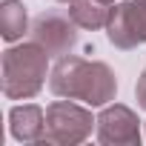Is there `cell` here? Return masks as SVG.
Returning <instances> with one entry per match:
<instances>
[{
    "instance_id": "cell-11",
    "label": "cell",
    "mask_w": 146,
    "mask_h": 146,
    "mask_svg": "<svg viewBox=\"0 0 146 146\" xmlns=\"http://www.w3.org/2000/svg\"><path fill=\"white\" fill-rule=\"evenodd\" d=\"M135 98H137V106L146 109V69L140 72V78H137V86H135Z\"/></svg>"
},
{
    "instance_id": "cell-1",
    "label": "cell",
    "mask_w": 146,
    "mask_h": 146,
    "mask_svg": "<svg viewBox=\"0 0 146 146\" xmlns=\"http://www.w3.org/2000/svg\"><path fill=\"white\" fill-rule=\"evenodd\" d=\"M49 89L54 98L83 100L86 106H106L117 95V78L103 60L63 54L49 72Z\"/></svg>"
},
{
    "instance_id": "cell-7",
    "label": "cell",
    "mask_w": 146,
    "mask_h": 146,
    "mask_svg": "<svg viewBox=\"0 0 146 146\" xmlns=\"http://www.w3.org/2000/svg\"><path fill=\"white\" fill-rule=\"evenodd\" d=\"M106 37H109V43L115 49H123V52L140 46V37H137V29H135V20H132V9H129V0L112 6L109 23H106Z\"/></svg>"
},
{
    "instance_id": "cell-12",
    "label": "cell",
    "mask_w": 146,
    "mask_h": 146,
    "mask_svg": "<svg viewBox=\"0 0 146 146\" xmlns=\"http://www.w3.org/2000/svg\"><path fill=\"white\" fill-rule=\"evenodd\" d=\"M57 3H75V0H57Z\"/></svg>"
},
{
    "instance_id": "cell-4",
    "label": "cell",
    "mask_w": 146,
    "mask_h": 146,
    "mask_svg": "<svg viewBox=\"0 0 146 146\" xmlns=\"http://www.w3.org/2000/svg\"><path fill=\"white\" fill-rule=\"evenodd\" d=\"M78 23L72 20V15L63 12H40L32 20V40L40 43L49 57H63L72 54V49L78 46Z\"/></svg>"
},
{
    "instance_id": "cell-13",
    "label": "cell",
    "mask_w": 146,
    "mask_h": 146,
    "mask_svg": "<svg viewBox=\"0 0 146 146\" xmlns=\"http://www.w3.org/2000/svg\"><path fill=\"white\" fill-rule=\"evenodd\" d=\"M106 3H115V0H106Z\"/></svg>"
},
{
    "instance_id": "cell-9",
    "label": "cell",
    "mask_w": 146,
    "mask_h": 146,
    "mask_svg": "<svg viewBox=\"0 0 146 146\" xmlns=\"http://www.w3.org/2000/svg\"><path fill=\"white\" fill-rule=\"evenodd\" d=\"M29 29V12L20 0H3L0 3V35L6 43H17Z\"/></svg>"
},
{
    "instance_id": "cell-6",
    "label": "cell",
    "mask_w": 146,
    "mask_h": 146,
    "mask_svg": "<svg viewBox=\"0 0 146 146\" xmlns=\"http://www.w3.org/2000/svg\"><path fill=\"white\" fill-rule=\"evenodd\" d=\"M9 132L20 143H35L43 140L46 132V112L35 103H20L9 112Z\"/></svg>"
},
{
    "instance_id": "cell-3",
    "label": "cell",
    "mask_w": 146,
    "mask_h": 146,
    "mask_svg": "<svg viewBox=\"0 0 146 146\" xmlns=\"http://www.w3.org/2000/svg\"><path fill=\"white\" fill-rule=\"evenodd\" d=\"M95 126H98V117H92V112L86 106L69 100V98H60L46 109L43 140L57 143V146H75V143H83Z\"/></svg>"
},
{
    "instance_id": "cell-5",
    "label": "cell",
    "mask_w": 146,
    "mask_h": 146,
    "mask_svg": "<svg viewBox=\"0 0 146 146\" xmlns=\"http://www.w3.org/2000/svg\"><path fill=\"white\" fill-rule=\"evenodd\" d=\"M98 140L106 146H135L140 143V120L123 103H106L98 115Z\"/></svg>"
},
{
    "instance_id": "cell-2",
    "label": "cell",
    "mask_w": 146,
    "mask_h": 146,
    "mask_svg": "<svg viewBox=\"0 0 146 146\" xmlns=\"http://www.w3.org/2000/svg\"><path fill=\"white\" fill-rule=\"evenodd\" d=\"M49 72V52L29 40L3 52V95L9 100H29L40 95Z\"/></svg>"
},
{
    "instance_id": "cell-8",
    "label": "cell",
    "mask_w": 146,
    "mask_h": 146,
    "mask_svg": "<svg viewBox=\"0 0 146 146\" xmlns=\"http://www.w3.org/2000/svg\"><path fill=\"white\" fill-rule=\"evenodd\" d=\"M109 12H112V3H106V0H75V3H69L72 20L80 29H86V32L106 29Z\"/></svg>"
},
{
    "instance_id": "cell-10",
    "label": "cell",
    "mask_w": 146,
    "mask_h": 146,
    "mask_svg": "<svg viewBox=\"0 0 146 146\" xmlns=\"http://www.w3.org/2000/svg\"><path fill=\"white\" fill-rule=\"evenodd\" d=\"M129 9H132L137 37H140V43H146V0H129Z\"/></svg>"
}]
</instances>
